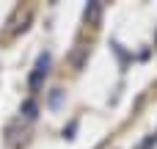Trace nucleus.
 Wrapping results in <instances>:
<instances>
[{
    "mask_svg": "<svg viewBox=\"0 0 157 149\" xmlns=\"http://www.w3.org/2000/svg\"><path fill=\"white\" fill-rule=\"evenodd\" d=\"M47 72H50V53H41L39 61H36V66H33V75H30V88L33 91L41 86V80L47 77Z\"/></svg>",
    "mask_w": 157,
    "mask_h": 149,
    "instance_id": "1",
    "label": "nucleus"
},
{
    "mask_svg": "<svg viewBox=\"0 0 157 149\" xmlns=\"http://www.w3.org/2000/svg\"><path fill=\"white\" fill-rule=\"evenodd\" d=\"M22 113H25L28 119H36V102H33V100H28V102L22 105Z\"/></svg>",
    "mask_w": 157,
    "mask_h": 149,
    "instance_id": "2",
    "label": "nucleus"
},
{
    "mask_svg": "<svg viewBox=\"0 0 157 149\" xmlns=\"http://www.w3.org/2000/svg\"><path fill=\"white\" fill-rule=\"evenodd\" d=\"M86 17H91V19H97V17H99V6H91V11H86Z\"/></svg>",
    "mask_w": 157,
    "mask_h": 149,
    "instance_id": "3",
    "label": "nucleus"
}]
</instances>
